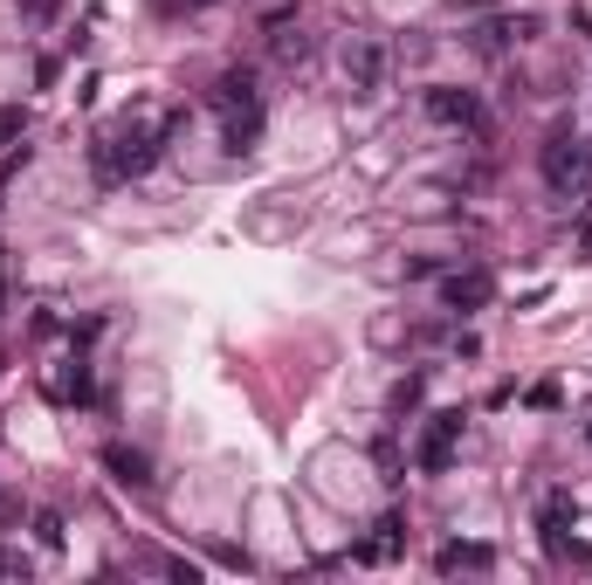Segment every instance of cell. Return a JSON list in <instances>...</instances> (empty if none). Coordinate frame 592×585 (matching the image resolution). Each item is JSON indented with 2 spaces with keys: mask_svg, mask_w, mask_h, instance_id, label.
<instances>
[{
  "mask_svg": "<svg viewBox=\"0 0 592 585\" xmlns=\"http://www.w3.org/2000/svg\"><path fill=\"white\" fill-rule=\"evenodd\" d=\"M172 124H145V132H104L90 145V159H97V180H138V172H152V159H159V145H166Z\"/></svg>",
  "mask_w": 592,
  "mask_h": 585,
  "instance_id": "1",
  "label": "cell"
},
{
  "mask_svg": "<svg viewBox=\"0 0 592 585\" xmlns=\"http://www.w3.org/2000/svg\"><path fill=\"white\" fill-rule=\"evenodd\" d=\"M537 172H545L551 193H592V145L572 124H551V138L537 145Z\"/></svg>",
  "mask_w": 592,
  "mask_h": 585,
  "instance_id": "2",
  "label": "cell"
},
{
  "mask_svg": "<svg viewBox=\"0 0 592 585\" xmlns=\"http://www.w3.org/2000/svg\"><path fill=\"white\" fill-rule=\"evenodd\" d=\"M214 111H221V132H227V151H248L263 138V97H255V76L248 69H227L214 83Z\"/></svg>",
  "mask_w": 592,
  "mask_h": 585,
  "instance_id": "3",
  "label": "cell"
},
{
  "mask_svg": "<svg viewBox=\"0 0 592 585\" xmlns=\"http://www.w3.org/2000/svg\"><path fill=\"white\" fill-rule=\"evenodd\" d=\"M386 76H393V48H386L379 35H351L345 42V90L351 97H379Z\"/></svg>",
  "mask_w": 592,
  "mask_h": 585,
  "instance_id": "4",
  "label": "cell"
},
{
  "mask_svg": "<svg viewBox=\"0 0 592 585\" xmlns=\"http://www.w3.org/2000/svg\"><path fill=\"white\" fill-rule=\"evenodd\" d=\"M421 111H427L434 124H448V132H482V124H489L482 97L461 90V83H427V90H421Z\"/></svg>",
  "mask_w": 592,
  "mask_h": 585,
  "instance_id": "5",
  "label": "cell"
},
{
  "mask_svg": "<svg viewBox=\"0 0 592 585\" xmlns=\"http://www.w3.org/2000/svg\"><path fill=\"white\" fill-rule=\"evenodd\" d=\"M455 441H461V414H455V406H448V414H427L421 441H414V469L421 475H442L455 462Z\"/></svg>",
  "mask_w": 592,
  "mask_h": 585,
  "instance_id": "6",
  "label": "cell"
},
{
  "mask_svg": "<svg viewBox=\"0 0 592 585\" xmlns=\"http://www.w3.org/2000/svg\"><path fill=\"white\" fill-rule=\"evenodd\" d=\"M530 35H537V14H496V8H489V21H476L469 48H482V56H503L510 42H530Z\"/></svg>",
  "mask_w": 592,
  "mask_h": 585,
  "instance_id": "7",
  "label": "cell"
},
{
  "mask_svg": "<svg viewBox=\"0 0 592 585\" xmlns=\"http://www.w3.org/2000/svg\"><path fill=\"white\" fill-rule=\"evenodd\" d=\"M489 296H496V275H489V269H448L442 275V303H448V311H461V317L482 311Z\"/></svg>",
  "mask_w": 592,
  "mask_h": 585,
  "instance_id": "8",
  "label": "cell"
},
{
  "mask_svg": "<svg viewBox=\"0 0 592 585\" xmlns=\"http://www.w3.org/2000/svg\"><path fill=\"white\" fill-rule=\"evenodd\" d=\"M400 544H406V517H400V510H386V517L372 524V538H366V544H351V558H358V565H386V558H400Z\"/></svg>",
  "mask_w": 592,
  "mask_h": 585,
  "instance_id": "9",
  "label": "cell"
},
{
  "mask_svg": "<svg viewBox=\"0 0 592 585\" xmlns=\"http://www.w3.org/2000/svg\"><path fill=\"white\" fill-rule=\"evenodd\" d=\"M104 469H111L118 490H132V496H145V490H152V462H145L138 448H124V441H111V448H104Z\"/></svg>",
  "mask_w": 592,
  "mask_h": 585,
  "instance_id": "10",
  "label": "cell"
},
{
  "mask_svg": "<svg viewBox=\"0 0 592 585\" xmlns=\"http://www.w3.org/2000/svg\"><path fill=\"white\" fill-rule=\"evenodd\" d=\"M489 565H496V551H489V544H442V551H434V572H442V578H455V572H489Z\"/></svg>",
  "mask_w": 592,
  "mask_h": 585,
  "instance_id": "11",
  "label": "cell"
},
{
  "mask_svg": "<svg viewBox=\"0 0 592 585\" xmlns=\"http://www.w3.org/2000/svg\"><path fill=\"white\" fill-rule=\"evenodd\" d=\"M421 393H427V372H406L400 386H393V414H414V406H421Z\"/></svg>",
  "mask_w": 592,
  "mask_h": 585,
  "instance_id": "12",
  "label": "cell"
},
{
  "mask_svg": "<svg viewBox=\"0 0 592 585\" xmlns=\"http://www.w3.org/2000/svg\"><path fill=\"white\" fill-rule=\"evenodd\" d=\"M56 393L83 406V400H90V365H83V359H69V372H63V386H56Z\"/></svg>",
  "mask_w": 592,
  "mask_h": 585,
  "instance_id": "13",
  "label": "cell"
},
{
  "mask_svg": "<svg viewBox=\"0 0 592 585\" xmlns=\"http://www.w3.org/2000/svg\"><path fill=\"white\" fill-rule=\"evenodd\" d=\"M63 538H69L63 517H56V510H35V544H42V551H63Z\"/></svg>",
  "mask_w": 592,
  "mask_h": 585,
  "instance_id": "14",
  "label": "cell"
},
{
  "mask_svg": "<svg viewBox=\"0 0 592 585\" xmlns=\"http://www.w3.org/2000/svg\"><path fill=\"white\" fill-rule=\"evenodd\" d=\"M276 56L282 63H311V35H276Z\"/></svg>",
  "mask_w": 592,
  "mask_h": 585,
  "instance_id": "15",
  "label": "cell"
},
{
  "mask_svg": "<svg viewBox=\"0 0 592 585\" xmlns=\"http://www.w3.org/2000/svg\"><path fill=\"white\" fill-rule=\"evenodd\" d=\"M579 256H592V193H579Z\"/></svg>",
  "mask_w": 592,
  "mask_h": 585,
  "instance_id": "16",
  "label": "cell"
},
{
  "mask_svg": "<svg viewBox=\"0 0 592 585\" xmlns=\"http://www.w3.org/2000/svg\"><path fill=\"white\" fill-rule=\"evenodd\" d=\"M56 8H63V0H21V14H29V21H56Z\"/></svg>",
  "mask_w": 592,
  "mask_h": 585,
  "instance_id": "17",
  "label": "cell"
},
{
  "mask_svg": "<svg viewBox=\"0 0 592 585\" xmlns=\"http://www.w3.org/2000/svg\"><path fill=\"white\" fill-rule=\"evenodd\" d=\"M14 572H29V558H21V551H8V544H0V578H14Z\"/></svg>",
  "mask_w": 592,
  "mask_h": 585,
  "instance_id": "18",
  "label": "cell"
},
{
  "mask_svg": "<svg viewBox=\"0 0 592 585\" xmlns=\"http://www.w3.org/2000/svg\"><path fill=\"white\" fill-rule=\"evenodd\" d=\"M448 8H461V14H489V8H503V0H448Z\"/></svg>",
  "mask_w": 592,
  "mask_h": 585,
  "instance_id": "19",
  "label": "cell"
},
{
  "mask_svg": "<svg viewBox=\"0 0 592 585\" xmlns=\"http://www.w3.org/2000/svg\"><path fill=\"white\" fill-rule=\"evenodd\" d=\"M179 8H187V14H200V8H214V0H179Z\"/></svg>",
  "mask_w": 592,
  "mask_h": 585,
  "instance_id": "20",
  "label": "cell"
},
{
  "mask_svg": "<svg viewBox=\"0 0 592 585\" xmlns=\"http://www.w3.org/2000/svg\"><path fill=\"white\" fill-rule=\"evenodd\" d=\"M14 517V496H0V524H8Z\"/></svg>",
  "mask_w": 592,
  "mask_h": 585,
  "instance_id": "21",
  "label": "cell"
},
{
  "mask_svg": "<svg viewBox=\"0 0 592 585\" xmlns=\"http://www.w3.org/2000/svg\"><path fill=\"white\" fill-rule=\"evenodd\" d=\"M585 441H592V427H585Z\"/></svg>",
  "mask_w": 592,
  "mask_h": 585,
  "instance_id": "22",
  "label": "cell"
}]
</instances>
